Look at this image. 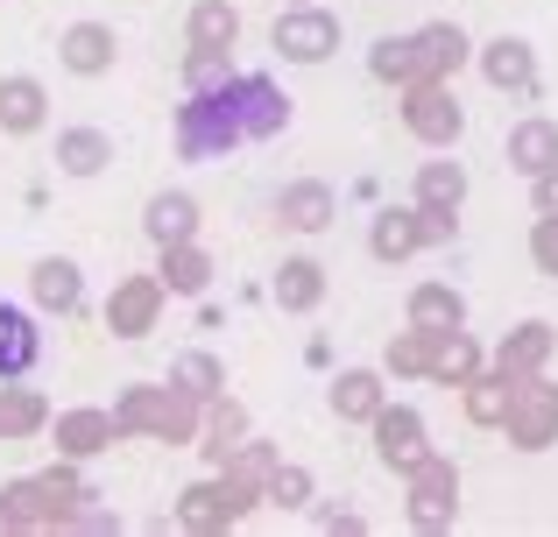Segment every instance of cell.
Wrapping results in <instances>:
<instances>
[{
    "label": "cell",
    "mask_w": 558,
    "mask_h": 537,
    "mask_svg": "<svg viewBox=\"0 0 558 537\" xmlns=\"http://www.w3.org/2000/svg\"><path fill=\"white\" fill-rule=\"evenodd\" d=\"M36 354H43L36 318H28L22 304H0V375H28V368H36Z\"/></svg>",
    "instance_id": "cell-1"
}]
</instances>
